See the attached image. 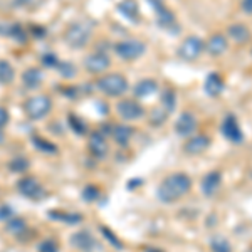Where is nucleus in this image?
I'll list each match as a JSON object with an SVG mask.
<instances>
[{
  "label": "nucleus",
  "instance_id": "39",
  "mask_svg": "<svg viewBox=\"0 0 252 252\" xmlns=\"http://www.w3.org/2000/svg\"><path fill=\"white\" fill-rule=\"evenodd\" d=\"M14 217V209L9 204H2L0 205V222H7Z\"/></svg>",
  "mask_w": 252,
  "mask_h": 252
},
{
  "label": "nucleus",
  "instance_id": "19",
  "mask_svg": "<svg viewBox=\"0 0 252 252\" xmlns=\"http://www.w3.org/2000/svg\"><path fill=\"white\" fill-rule=\"evenodd\" d=\"M227 35H229L230 39L234 40V42L237 44H246L247 40L251 39V31L247 26H244V24H232V26H229V29H227Z\"/></svg>",
  "mask_w": 252,
  "mask_h": 252
},
{
  "label": "nucleus",
  "instance_id": "10",
  "mask_svg": "<svg viewBox=\"0 0 252 252\" xmlns=\"http://www.w3.org/2000/svg\"><path fill=\"white\" fill-rule=\"evenodd\" d=\"M109 66H111V59L104 52H94L84 59V69L91 74H99V72L108 71Z\"/></svg>",
  "mask_w": 252,
  "mask_h": 252
},
{
  "label": "nucleus",
  "instance_id": "20",
  "mask_svg": "<svg viewBox=\"0 0 252 252\" xmlns=\"http://www.w3.org/2000/svg\"><path fill=\"white\" fill-rule=\"evenodd\" d=\"M118 12L133 22H138V17H140V7H138L136 0H121L118 3Z\"/></svg>",
  "mask_w": 252,
  "mask_h": 252
},
{
  "label": "nucleus",
  "instance_id": "3",
  "mask_svg": "<svg viewBox=\"0 0 252 252\" xmlns=\"http://www.w3.org/2000/svg\"><path fill=\"white\" fill-rule=\"evenodd\" d=\"M52 109V101L51 97L46 94H37L32 96L24 103V111L29 120L32 121H39L42 118H46Z\"/></svg>",
  "mask_w": 252,
  "mask_h": 252
},
{
  "label": "nucleus",
  "instance_id": "46",
  "mask_svg": "<svg viewBox=\"0 0 252 252\" xmlns=\"http://www.w3.org/2000/svg\"><path fill=\"white\" fill-rule=\"evenodd\" d=\"M146 252H161V251H158V249H153V247H148V249H146Z\"/></svg>",
  "mask_w": 252,
  "mask_h": 252
},
{
  "label": "nucleus",
  "instance_id": "29",
  "mask_svg": "<svg viewBox=\"0 0 252 252\" xmlns=\"http://www.w3.org/2000/svg\"><path fill=\"white\" fill-rule=\"evenodd\" d=\"M175 106H177V94L172 88H166L163 93H161V108L165 109L166 113H172Z\"/></svg>",
  "mask_w": 252,
  "mask_h": 252
},
{
  "label": "nucleus",
  "instance_id": "24",
  "mask_svg": "<svg viewBox=\"0 0 252 252\" xmlns=\"http://www.w3.org/2000/svg\"><path fill=\"white\" fill-rule=\"evenodd\" d=\"M5 232L9 235L20 239L24 234L27 232V222L22 217H12L10 220L5 222Z\"/></svg>",
  "mask_w": 252,
  "mask_h": 252
},
{
  "label": "nucleus",
  "instance_id": "23",
  "mask_svg": "<svg viewBox=\"0 0 252 252\" xmlns=\"http://www.w3.org/2000/svg\"><path fill=\"white\" fill-rule=\"evenodd\" d=\"M158 89V83L155 79H141L133 86V94L136 97H148Z\"/></svg>",
  "mask_w": 252,
  "mask_h": 252
},
{
  "label": "nucleus",
  "instance_id": "11",
  "mask_svg": "<svg viewBox=\"0 0 252 252\" xmlns=\"http://www.w3.org/2000/svg\"><path fill=\"white\" fill-rule=\"evenodd\" d=\"M222 135L232 143H242L244 135L242 129L239 126V121L235 120L234 115H227L222 121Z\"/></svg>",
  "mask_w": 252,
  "mask_h": 252
},
{
  "label": "nucleus",
  "instance_id": "15",
  "mask_svg": "<svg viewBox=\"0 0 252 252\" xmlns=\"http://www.w3.org/2000/svg\"><path fill=\"white\" fill-rule=\"evenodd\" d=\"M220 185H222V173L214 170V172L207 173L204 180H202V192H204L205 197H212V195L219 192Z\"/></svg>",
  "mask_w": 252,
  "mask_h": 252
},
{
  "label": "nucleus",
  "instance_id": "36",
  "mask_svg": "<svg viewBox=\"0 0 252 252\" xmlns=\"http://www.w3.org/2000/svg\"><path fill=\"white\" fill-rule=\"evenodd\" d=\"M210 249H212V252H232L230 244L227 242L225 239H222V237L214 239L212 244H210Z\"/></svg>",
  "mask_w": 252,
  "mask_h": 252
},
{
  "label": "nucleus",
  "instance_id": "40",
  "mask_svg": "<svg viewBox=\"0 0 252 252\" xmlns=\"http://www.w3.org/2000/svg\"><path fill=\"white\" fill-rule=\"evenodd\" d=\"M29 31H31V34L34 35V37H37V39H44L46 37V27H42V26H35V24H32V26L29 27Z\"/></svg>",
  "mask_w": 252,
  "mask_h": 252
},
{
  "label": "nucleus",
  "instance_id": "9",
  "mask_svg": "<svg viewBox=\"0 0 252 252\" xmlns=\"http://www.w3.org/2000/svg\"><path fill=\"white\" fill-rule=\"evenodd\" d=\"M88 146H89L91 155L97 158V160H104V158L108 157V152H109L108 140H106V135H104L101 129H96V131H93L91 135H89Z\"/></svg>",
  "mask_w": 252,
  "mask_h": 252
},
{
  "label": "nucleus",
  "instance_id": "17",
  "mask_svg": "<svg viewBox=\"0 0 252 252\" xmlns=\"http://www.w3.org/2000/svg\"><path fill=\"white\" fill-rule=\"evenodd\" d=\"M111 136L120 146H128L133 136V128L128 125H115L113 126Z\"/></svg>",
  "mask_w": 252,
  "mask_h": 252
},
{
  "label": "nucleus",
  "instance_id": "5",
  "mask_svg": "<svg viewBox=\"0 0 252 252\" xmlns=\"http://www.w3.org/2000/svg\"><path fill=\"white\" fill-rule=\"evenodd\" d=\"M145 42L138 39H125L115 44V52L123 61H135L145 54Z\"/></svg>",
  "mask_w": 252,
  "mask_h": 252
},
{
  "label": "nucleus",
  "instance_id": "2",
  "mask_svg": "<svg viewBox=\"0 0 252 252\" xmlns=\"http://www.w3.org/2000/svg\"><path fill=\"white\" fill-rule=\"evenodd\" d=\"M96 88L106 96L120 97L129 89V84L123 74H106L96 81Z\"/></svg>",
  "mask_w": 252,
  "mask_h": 252
},
{
  "label": "nucleus",
  "instance_id": "22",
  "mask_svg": "<svg viewBox=\"0 0 252 252\" xmlns=\"http://www.w3.org/2000/svg\"><path fill=\"white\" fill-rule=\"evenodd\" d=\"M31 143L39 153H44V155H58L59 153L58 145L52 143L51 140H46V138H42V136H32Z\"/></svg>",
  "mask_w": 252,
  "mask_h": 252
},
{
  "label": "nucleus",
  "instance_id": "37",
  "mask_svg": "<svg viewBox=\"0 0 252 252\" xmlns=\"http://www.w3.org/2000/svg\"><path fill=\"white\" fill-rule=\"evenodd\" d=\"M99 230H101V234H103L104 237H106L108 241H109V244H111V246L115 247V249H123V242H121L120 239H118L116 235L113 234L111 230L108 229V227H104V225H99Z\"/></svg>",
  "mask_w": 252,
  "mask_h": 252
},
{
  "label": "nucleus",
  "instance_id": "42",
  "mask_svg": "<svg viewBox=\"0 0 252 252\" xmlns=\"http://www.w3.org/2000/svg\"><path fill=\"white\" fill-rule=\"evenodd\" d=\"M0 35H5V37H9V35H10V24H2V22H0Z\"/></svg>",
  "mask_w": 252,
  "mask_h": 252
},
{
  "label": "nucleus",
  "instance_id": "30",
  "mask_svg": "<svg viewBox=\"0 0 252 252\" xmlns=\"http://www.w3.org/2000/svg\"><path fill=\"white\" fill-rule=\"evenodd\" d=\"M29 166H31V161L27 160V158L15 157L9 161L7 168H9V172H12V173H26L27 170H29Z\"/></svg>",
  "mask_w": 252,
  "mask_h": 252
},
{
  "label": "nucleus",
  "instance_id": "14",
  "mask_svg": "<svg viewBox=\"0 0 252 252\" xmlns=\"http://www.w3.org/2000/svg\"><path fill=\"white\" fill-rule=\"evenodd\" d=\"M210 145V140L209 136L205 135H197V136H192L187 140V143L184 145V152L187 155H200V153H204L207 148H209Z\"/></svg>",
  "mask_w": 252,
  "mask_h": 252
},
{
  "label": "nucleus",
  "instance_id": "43",
  "mask_svg": "<svg viewBox=\"0 0 252 252\" xmlns=\"http://www.w3.org/2000/svg\"><path fill=\"white\" fill-rule=\"evenodd\" d=\"M242 10L246 14H252V0H242Z\"/></svg>",
  "mask_w": 252,
  "mask_h": 252
},
{
  "label": "nucleus",
  "instance_id": "26",
  "mask_svg": "<svg viewBox=\"0 0 252 252\" xmlns=\"http://www.w3.org/2000/svg\"><path fill=\"white\" fill-rule=\"evenodd\" d=\"M157 24L163 29H172V26H175V14L163 5L157 10Z\"/></svg>",
  "mask_w": 252,
  "mask_h": 252
},
{
  "label": "nucleus",
  "instance_id": "21",
  "mask_svg": "<svg viewBox=\"0 0 252 252\" xmlns=\"http://www.w3.org/2000/svg\"><path fill=\"white\" fill-rule=\"evenodd\" d=\"M227 47H229V44H227L225 35H222V34L212 35V37L207 40V44H205V49L212 56H220V54H223V52L227 51Z\"/></svg>",
  "mask_w": 252,
  "mask_h": 252
},
{
  "label": "nucleus",
  "instance_id": "45",
  "mask_svg": "<svg viewBox=\"0 0 252 252\" xmlns=\"http://www.w3.org/2000/svg\"><path fill=\"white\" fill-rule=\"evenodd\" d=\"M32 0H14V7H26L29 5Z\"/></svg>",
  "mask_w": 252,
  "mask_h": 252
},
{
  "label": "nucleus",
  "instance_id": "41",
  "mask_svg": "<svg viewBox=\"0 0 252 252\" xmlns=\"http://www.w3.org/2000/svg\"><path fill=\"white\" fill-rule=\"evenodd\" d=\"M7 123H9V111H7V108L0 106V131L5 128Z\"/></svg>",
  "mask_w": 252,
  "mask_h": 252
},
{
  "label": "nucleus",
  "instance_id": "35",
  "mask_svg": "<svg viewBox=\"0 0 252 252\" xmlns=\"http://www.w3.org/2000/svg\"><path fill=\"white\" fill-rule=\"evenodd\" d=\"M40 63H42V66H46L49 69H58L61 61L58 59V56L54 52H46V54L40 56Z\"/></svg>",
  "mask_w": 252,
  "mask_h": 252
},
{
  "label": "nucleus",
  "instance_id": "16",
  "mask_svg": "<svg viewBox=\"0 0 252 252\" xmlns=\"http://www.w3.org/2000/svg\"><path fill=\"white\" fill-rule=\"evenodd\" d=\"M204 88H205L207 94L215 97V96H219L223 91V88H225V83H223V79H222L220 74H217V72H212V74L207 76Z\"/></svg>",
  "mask_w": 252,
  "mask_h": 252
},
{
  "label": "nucleus",
  "instance_id": "27",
  "mask_svg": "<svg viewBox=\"0 0 252 252\" xmlns=\"http://www.w3.org/2000/svg\"><path fill=\"white\" fill-rule=\"evenodd\" d=\"M14 79H15L14 66H12L9 61L0 59V84H2V86H7V84H10Z\"/></svg>",
  "mask_w": 252,
  "mask_h": 252
},
{
  "label": "nucleus",
  "instance_id": "44",
  "mask_svg": "<svg viewBox=\"0 0 252 252\" xmlns=\"http://www.w3.org/2000/svg\"><path fill=\"white\" fill-rule=\"evenodd\" d=\"M148 2H150V5H152L155 10L161 9V7L165 5V3H163V0H148Z\"/></svg>",
  "mask_w": 252,
  "mask_h": 252
},
{
  "label": "nucleus",
  "instance_id": "33",
  "mask_svg": "<svg viewBox=\"0 0 252 252\" xmlns=\"http://www.w3.org/2000/svg\"><path fill=\"white\" fill-rule=\"evenodd\" d=\"M166 118H168V113H166L163 108H160V109L157 108L150 113V123L153 126H161L166 121Z\"/></svg>",
  "mask_w": 252,
  "mask_h": 252
},
{
  "label": "nucleus",
  "instance_id": "12",
  "mask_svg": "<svg viewBox=\"0 0 252 252\" xmlns=\"http://www.w3.org/2000/svg\"><path fill=\"white\" fill-rule=\"evenodd\" d=\"M69 242H71V246L74 249H78L81 252H93L96 247V239L88 230H78V232H74L71 235V239H69Z\"/></svg>",
  "mask_w": 252,
  "mask_h": 252
},
{
  "label": "nucleus",
  "instance_id": "7",
  "mask_svg": "<svg viewBox=\"0 0 252 252\" xmlns=\"http://www.w3.org/2000/svg\"><path fill=\"white\" fill-rule=\"evenodd\" d=\"M17 190L29 200H42L46 197V190L35 177H22L17 182Z\"/></svg>",
  "mask_w": 252,
  "mask_h": 252
},
{
  "label": "nucleus",
  "instance_id": "6",
  "mask_svg": "<svg viewBox=\"0 0 252 252\" xmlns=\"http://www.w3.org/2000/svg\"><path fill=\"white\" fill-rule=\"evenodd\" d=\"M205 51V42L197 35H190L178 47V58L187 63H193L200 58V54Z\"/></svg>",
  "mask_w": 252,
  "mask_h": 252
},
{
  "label": "nucleus",
  "instance_id": "32",
  "mask_svg": "<svg viewBox=\"0 0 252 252\" xmlns=\"http://www.w3.org/2000/svg\"><path fill=\"white\" fill-rule=\"evenodd\" d=\"M58 71H59V74L63 76L64 79H72L76 76V72H78V69H76V66L72 63L64 61V63H59Z\"/></svg>",
  "mask_w": 252,
  "mask_h": 252
},
{
  "label": "nucleus",
  "instance_id": "47",
  "mask_svg": "<svg viewBox=\"0 0 252 252\" xmlns=\"http://www.w3.org/2000/svg\"><path fill=\"white\" fill-rule=\"evenodd\" d=\"M0 143H3V135H2V131H0Z\"/></svg>",
  "mask_w": 252,
  "mask_h": 252
},
{
  "label": "nucleus",
  "instance_id": "34",
  "mask_svg": "<svg viewBox=\"0 0 252 252\" xmlns=\"http://www.w3.org/2000/svg\"><path fill=\"white\" fill-rule=\"evenodd\" d=\"M99 195H101V190L97 189L96 185H88V187H84V190H83V200L91 204V202L99 198Z\"/></svg>",
  "mask_w": 252,
  "mask_h": 252
},
{
  "label": "nucleus",
  "instance_id": "18",
  "mask_svg": "<svg viewBox=\"0 0 252 252\" xmlns=\"http://www.w3.org/2000/svg\"><path fill=\"white\" fill-rule=\"evenodd\" d=\"M42 79H44V74L37 67L26 69L22 74V84L27 89H37L40 86V83H42Z\"/></svg>",
  "mask_w": 252,
  "mask_h": 252
},
{
  "label": "nucleus",
  "instance_id": "28",
  "mask_svg": "<svg viewBox=\"0 0 252 252\" xmlns=\"http://www.w3.org/2000/svg\"><path fill=\"white\" fill-rule=\"evenodd\" d=\"M67 126L79 136H83V135H86V133H88L86 123H84V121L81 120L78 115H74V113H69V115H67Z\"/></svg>",
  "mask_w": 252,
  "mask_h": 252
},
{
  "label": "nucleus",
  "instance_id": "4",
  "mask_svg": "<svg viewBox=\"0 0 252 252\" xmlns=\"http://www.w3.org/2000/svg\"><path fill=\"white\" fill-rule=\"evenodd\" d=\"M91 37V27L86 22H74L64 32V40L72 49H83L88 46Z\"/></svg>",
  "mask_w": 252,
  "mask_h": 252
},
{
  "label": "nucleus",
  "instance_id": "1",
  "mask_svg": "<svg viewBox=\"0 0 252 252\" xmlns=\"http://www.w3.org/2000/svg\"><path fill=\"white\" fill-rule=\"evenodd\" d=\"M192 190V178L187 173L177 172L165 178L158 187V198L165 204H173V202L184 198L187 193Z\"/></svg>",
  "mask_w": 252,
  "mask_h": 252
},
{
  "label": "nucleus",
  "instance_id": "31",
  "mask_svg": "<svg viewBox=\"0 0 252 252\" xmlns=\"http://www.w3.org/2000/svg\"><path fill=\"white\" fill-rule=\"evenodd\" d=\"M9 37H12L14 40H17L19 44H26L27 42V31L24 29L20 24H10V35Z\"/></svg>",
  "mask_w": 252,
  "mask_h": 252
},
{
  "label": "nucleus",
  "instance_id": "48",
  "mask_svg": "<svg viewBox=\"0 0 252 252\" xmlns=\"http://www.w3.org/2000/svg\"><path fill=\"white\" fill-rule=\"evenodd\" d=\"M249 252H252V249H249Z\"/></svg>",
  "mask_w": 252,
  "mask_h": 252
},
{
  "label": "nucleus",
  "instance_id": "8",
  "mask_svg": "<svg viewBox=\"0 0 252 252\" xmlns=\"http://www.w3.org/2000/svg\"><path fill=\"white\" fill-rule=\"evenodd\" d=\"M116 113L125 121H138L145 116V108L135 99H121L116 103Z\"/></svg>",
  "mask_w": 252,
  "mask_h": 252
},
{
  "label": "nucleus",
  "instance_id": "13",
  "mask_svg": "<svg viewBox=\"0 0 252 252\" xmlns=\"http://www.w3.org/2000/svg\"><path fill=\"white\" fill-rule=\"evenodd\" d=\"M197 129V118H195L190 111H185L178 116L177 123H175V131L180 136H190Z\"/></svg>",
  "mask_w": 252,
  "mask_h": 252
},
{
  "label": "nucleus",
  "instance_id": "25",
  "mask_svg": "<svg viewBox=\"0 0 252 252\" xmlns=\"http://www.w3.org/2000/svg\"><path fill=\"white\" fill-rule=\"evenodd\" d=\"M49 219H54L58 222H64L69 223V225H76L83 220V215L76 214V212H61V210H52V212H47Z\"/></svg>",
  "mask_w": 252,
  "mask_h": 252
},
{
  "label": "nucleus",
  "instance_id": "38",
  "mask_svg": "<svg viewBox=\"0 0 252 252\" xmlns=\"http://www.w3.org/2000/svg\"><path fill=\"white\" fill-rule=\"evenodd\" d=\"M37 252H59V246L54 239H44L37 244Z\"/></svg>",
  "mask_w": 252,
  "mask_h": 252
}]
</instances>
